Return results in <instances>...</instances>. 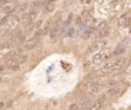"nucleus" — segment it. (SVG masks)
<instances>
[{
    "label": "nucleus",
    "instance_id": "obj_1",
    "mask_svg": "<svg viewBox=\"0 0 131 110\" xmlns=\"http://www.w3.org/2000/svg\"><path fill=\"white\" fill-rule=\"evenodd\" d=\"M126 59L124 57H115L109 62H107L106 64L101 67V72L102 73H110L113 71H117L120 70L121 68L125 65Z\"/></svg>",
    "mask_w": 131,
    "mask_h": 110
},
{
    "label": "nucleus",
    "instance_id": "obj_2",
    "mask_svg": "<svg viewBox=\"0 0 131 110\" xmlns=\"http://www.w3.org/2000/svg\"><path fill=\"white\" fill-rule=\"evenodd\" d=\"M111 56H112V52H111V50L109 48L107 49H102V50H100L98 52V53H96L95 55H93L92 61H93V63H95V64H99V63H102V62L107 61Z\"/></svg>",
    "mask_w": 131,
    "mask_h": 110
},
{
    "label": "nucleus",
    "instance_id": "obj_3",
    "mask_svg": "<svg viewBox=\"0 0 131 110\" xmlns=\"http://www.w3.org/2000/svg\"><path fill=\"white\" fill-rule=\"evenodd\" d=\"M107 40H104V39H100V40H96V41L91 44L90 46H88V48L86 49V51H85V54L86 55H89V54H92L93 52L95 51H98L99 49L104 48L105 46H107Z\"/></svg>",
    "mask_w": 131,
    "mask_h": 110
},
{
    "label": "nucleus",
    "instance_id": "obj_4",
    "mask_svg": "<svg viewBox=\"0 0 131 110\" xmlns=\"http://www.w3.org/2000/svg\"><path fill=\"white\" fill-rule=\"evenodd\" d=\"M101 90V87L99 84L95 83V82H90V83H87L84 87V91L85 93L89 96H94L96 94L99 93V91Z\"/></svg>",
    "mask_w": 131,
    "mask_h": 110
},
{
    "label": "nucleus",
    "instance_id": "obj_5",
    "mask_svg": "<svg viewBox=\"0 0 131 110\" xmlns=\"http://www.w3.org/2000/svg\"><path fill=\"white\" fill-rule=\"evenodd\" d=\"M28 59L27 55H16V56H12V57H8L5 64L6 66H10V65H21L23 63H25Z\"/></svg>",
    "mask_w": 131,
    "mask_h": 110
},
{
    "label": "nucleus",
    "instance_id": "obj_6",
    "mask_svg": "<svg viewBox=\"0 0 131 110\" xmlns=\"http://www.w3.org/2000/svg\"><path fill=\"white\" fill-rule=\"evenodd\" d=\"M60 20H59L58 21H55V24L53 25V27L50 29V33H49V36H50V40H51V42H55L56 41V39H58V34L60 30Z\"/></svg>",
    "mask_w": 131,
    "mask_h": 110
},
{
    "label": "nucleus",
    "instance_id": "obj_7",
    "mask_svg": "<svg viewBox=\"0 0 131 110\" xmlns=\"http://www.w3.org/2000/svg\"><path fill=\"white\" fill-rule=\"evenodd\" d=\"M25 37L26 36L23 34V32L21 30H18L12 34V36H11V41H12L13 43H15V44H21V43L24 42Z\"/></svg>",
    "mask_w": 131,
    "mask_h": 110
},
{
    "label": "nucleus",
    "instance_id": "obj_8",
    "mask_svg": "<svg viewBox=\"0 0 131 110\" xmlns=\"http://www.w3.org/2000/svg\"><path fill=\"white\" fill-rule=\"evenodd\" d=\"M106 102V95H101L98 99H96L92 104H91L90 108L92 110H97V109H100L102 106H104V104Z\"/></svg>",
    "mask_w": 131,
    "mask_h": 110
},
{
    "label": "nucleus",
    "instance_id": "obj_9",
    "mask_svg": "<svg viewBox=\"0 0 131 110\" xmlns=\"http://www.w3.org/2000/svg\"><path fill=\"white\" fill-rule=\"evenodd\" d=\"M109 34H110V28L107 26L105 29H102V30L96 31V32H95V34H94V39H95V40H100V39H102V38H106Z\"/></svg>",
    "mask_w": 131,
    "mask_h": 110
},
{
    "label": "nucleus",
    "instance_id": "obj_10",
    "mask_svg": "<svg viewBox=\"0 0 131 110\" xmlns=\"http://www.w3.org/2000/svg\"><path fill=\"white\" fill-rule=\"evenodd\" d=\"M39 43V37H35V38H33L31 39L30 41H28L25 45H24V49L27 50V51H29V50H32L36 47V46L38 45Z\"/></svg>",
    "mask_w": 131,
    "mask_h": 110
},
{
    "label": "nucleus",
    "instance_id": "obj_11",
    "mask_svg": "<svg viewBox=\"0 0 131 110\" xmlns=\"http://www.w3.org/2000/svg\"><path fill=\"white\" fill-rule=\"evenodd\" d=\"M91 104H92V101H91V98L90 97H84L80 100V105L83 109H87L90 108Z\"/></svg>",
    "mask_w": 131,
    "mask_h": 110
},
{
    "label": "nucleus",
    "instance_id": "obj_12",
    "mask_svg": "<svg viewBox=\"0 0 131 110\" xmlns=\"http://www.w3.org/2000/svg\"><path fill=\"white\" fill-rule=\"evenodd\" d=\"M94 29H95V28H94L93 26H90V27H88L86 30L84 31V33H83V38H84V40H87V39L90 38L91 35L94 33Z\"/></svg>",
    "mask_w": 131,
    "mask_h": 110
},
{
    "label": "nucleus",
    "instance_id": "obj_13",
    "mask_svg": "<svg viewBox=\"0 0 131 110\" xmlns=\"http://www.w3.org/2000/svg\"><path fill=\"white\" fill-rule=\"evenodd\" d=\"M119 94H120V89H119L117 86L113 87V88H110V90L107 91V95L109 96H118Z\"/></svg>",
    "mask_w": 131,
    "mask_h": 110
},
{
    "label": "nucleus",
    "instance_id": "obj_14",
    "mask_svg": "<svg viewBox=\"0 0 131 110\" xmlns=\"http://www.w3.org/2000/svg\"><path fill=\"white\" fill-rule=\"evenodd\" d=\"M54 8H55V6H54V4L53 3H51V2H49V3H47L46 5L44 6V13H51L52 11L54 10Z\"/></svg>",
    "mask_w": 131,
    "mask_h": 110
},
{
    "label": "nucleus",
    "instance_id": "obj_15",
    "mask_svg": "<svg viewBox=\"0 0 131 110\" xmlns=\"http://www.w3.org/2000/svg\"><path fill=\"white\" fill-rule=\"evenodd\" d=\"M3 12L4 13H6V14H12L13 12H15L16 11V8L14 7V6H10V5H7V6H5L4 8H3Z\"/></svg>",
    "mask_w": 131,
    "mask_h": 110
},
{
    "label": "nucleus",
    "instance_id": "obj_16",
    "mask_svg": "<svg viewBox=\"0 0 131 110\" xmlns=\"http://www.w3.org/2000/svg\"><path fill=\"white\" fill-rule=\"evenodd\" d=\"M37 11L36 10H31L30 12H29V22L31 24L32 21H34L36 20V17H37Z\"/></svg>",
    "mask_w": 131,
    "mask_h": 110
},
{
    "label": "nucleus",
    "instance_id": "obj_17",
    "mask_svg": "<svg viewBox=\"0 0 131 110\" xmlns=\"http://www.w3.org/2000/svg\"><path fill=\"white\" fill-rule=\"evenodd\" d=\"M128 22H129V20H128L127 14H124L123 16L120 17V20H119V24L120 25H128Z\"/></svg>",
    "mask_w": 131,
    "mask_h": 110
},
{
    "label": "nucleus",
    "instance_id": "obj_18",
    "mask_svg": "<svg viewBox=\"0 0 131 110\" xmlns=\"http://www.w3.org/2000/svg\"><path fill=\"white\" fill-rule=\"evenodd\" d=\"M8 20H9V15H8V14L5 15V16H3L2 19H0V27L6 25L7 22H8Z\"/></svg>",
    "mask_w": 131,
    "mask_h": 110
},
{
    "label": "nucleus",
    "instance_id": "obj_19",
    "mask_svg": "<svg viewBox=\"0 0 131 110\" xmlns=\"http://www.w3.org/2000/svg\"><path fill=\"white\" fill-rule=\"evenodd\" d=\"M125 52V48H123V47H121V48H118L116 51H114L113 53H112V56H115V55H121V54H123Z\"/></svg>",
    "mask_w": 131,
    "mask_h": 110
},
{
    "label": "nucleus",
    "instance_id": "obj_20",
    "mask_svg": "<svg viewBox=\"0 0 131 110\" xmlns=\"http://www.w3.org/2000/svg\"><path fill=\"white\" fill-rule=\"evenodd\" d=\"M73 17H74L73 13H70L69 16H68V20H67V21H66V24H65V27H69V26L72 24V22H73Z\"/></svg>",
    "mask_w": 131,
    "mask_h": 110
},
{
    "label": "nucleus",
    "instance_id": "obj_21",
    "mask_svg": "<svg viewBox=\"0 0 131 110\" xmlns=\"http://www.w3.org/2000/svg\"><path fill=\"white\" fill-rule=\"evenodd\" d=\"M50 26H51V20H48L46 21V24H45V27H44V32L43 34H46L48 33V30H50Z\"/></svg>",
    "mask_w": 131,
    "mask_h": 110
},
{
    "label": "nucleus",
    "instance_id": "obj_22",
    "mask_svg": "<svg viewBox=\"0 0 131 110\" xmlns=\"http://www.w3.org/2000/svg\"><path fill=\"white\" fill-rule=\"evenodd\" d=\"M82 19L84 20V21H86V20H88L89 19H90V14H89V11H87V10H85L84 12H83V14H82Z\"/></svg>",
    "mask_w": 131,
    "mask_h": 110
},
{
    "label": "nucleus",
    "instance_id": "obj_23",
    "mask_svg": "<svg viewBox=\"0 0 131 110\" xmlns=\"http://www.w3.org/2000/svg\"><path fill=\"white\" fill-rule=\"evenodd\" d=\"M107 26V22H104V21H102V22H100V24L97 26V28L94 29V32H96V31H100V30H102V29H105Z\"/></svg>",
    "mask_w": 131,
    "mask_h": 110
},
{
    "label": "nucleus",
    "instance_id": "obj_24",
    "mask_svg": "<svg viewBox=\"0 0 131 110\" xmlns=\"http://www.w3.org/2000/svg\"><path fill=\"white\" fill-rule=\"evenodd\" d=\"M116 86V83L115 82H114V80H111V82H107L106 85H105V87H106V88H113V87H115Z\"/></svg>",
    "mask_w": 131,
    "mask_h": 110
},
{
    "label": "nucleus",
    "instance_id": "obj_25",
    "mask_svg": "<svg viewBox=\"0 0 131 110\" xmlns=\"http://www.w3.org/2000/svg\"><path fill=\"white\" fill-rule=\"evenodd\" d=\"M75 22H76V25H77V26L81 25V22H82V17H81V15H77V16H76V20H75Z\"/></svg>",
    "mask_w": 131,
    "mask_h": 110
},
{
    "label": "nucleus",
    "instance_id": "obj_26",
    "mask_svg": "<svg viewBox=\"0 0 131 110\" xmlns=\"http://www.w3.org/2000/svg\"><path fill=\"white\" fill-rule=\"evenodd\" d=\"M7 68L11 69V70H19L20 65H10V66H7Z\"/></svg>",
    "mask_w": 131,
    "mask_h": 110
},
{
    "label": "nucleus",
    "instance_id": "obj_27",
    "mask_svg": "<svg viewBox=\"0 0 131 110\" xmlns=\"http://www.w3.org/2000/svg\"><path fill=\"white\" fill-rule=\"evenodd\" d=\"M70 109H71V110H77V109H79V107H78L77 104L74 103V104H72V105L70 106Z\"/></svg>",
    "mask_w": 131,
    "mask_h": 110
},
{
    "label": "nucleus",
    "instance_id": "obj_28",
    "mask_svg": "<svg viewBox=\"0 0 131 110\" xmlns=\"http://www.w3.org/2000/svg\"><path fill=\"white\" fill-rule=\"evenodd\" d=\"M41 24H42V20H38V21H37V24H36V25H34V27L37 28V29H39V28H40V26H41Z\"/></svg>",
    "mask_w": 131,
    "mask_h": 110
},
{
    "label": "nucleus",
    "instance_id": "obj_29",
    "mask_svg": "<svg viewBox=\"0 0 131 110\" xmlns=\"http://www.w3.org/2000/svg\"><path fill=\"white\" fill-rule=\"evenodd\" d=\"M10 0H1V1H0V4H5V3H7Z\"/></svg>",
    "mask_w": 131,
    "mask_h": 110
},
{
    "label": "nucleus",
    "instance_id": "obj_30",
    "mask_svg": "<svg viewBox=\"0 0 131 110\" xmlns=\"http://www.w3.org/2000/svg\"><path fill=\"white\" fill-rule=\"evenodd\" d=\"M50 103H51V104H52V105H53V106H58V101H54V100H52V101H51Z\"/></svg>",
    "mask_w": 131,
    "mask_h": 110
},
{
    "label": "nucleus",
    "instance_id": "obj_31",
    "mask_svg": "<svg viewBox=\"0 0 131 110\" xmlns=\"http://www.w3.org/2000/svg\"><path fill=\"white\" fill-rule=\"evenodd\" d=\"M73 32H74V30H73V29H71V30H70V33H69V36H70V37L73 36Z\"/></svg>",
    "mask_w": 131,
    "mask_h": 110
},
{
    "label": "nucleus",
    "instance_id": "obj_32",
    "mask_svg": "<svg viewBox=\"0 0 131 110\" xmlns=\"http://www.w3.org/2000/svg\"><path fill=\"white\" fill-rule=\"evenodd\" d=\"M3 69H4V67L0 65V72H1V71H3Z\"/></svg>",
    "mask_w": 131,
    "mask_h": 110
},
{
    "label": "nucleus",
    "instance_id": "obj_33",
    "mask_svg": "<svg viewBox=\"0 0 131 110\" xmlns=\"http://www.w3.org/2000/svg\"><path fill=\"white\" fill-rule=\"evenodd\" d=\"M0 108H3V103H0Z\"/></svg>",
    "mask_w": 131,
    "mask_h": 110
},
{
    "label": "nucleus",
    "instance_id": "obj_34",
    "mask_svg": "<svg viewBox=\"0 0 131 110\" xmlns=\"http://www.w3.org/2000/svg\"><path fill=\"white\" fill-rule=\"evenodd\" d=\"M1 82H2V78H1V77H0V83H1Z\"/></svg>",
    "mask_w": 131,
    "mask_h": 110
},
{
    "label": "nucleus",
    "instance_id": "obj_35",
    "mask_svg": "<svg viewBox=\"0 0 131 110\" xmlns=\"http://www.w3.org/2000/svg\"><path fill=\"white\" fill-rule=\"evenodd\" d=\"M90 2V0H87V3H89Z\"/></svg>",
    "mask_w": 131,
    "mask_h": 110
},
{
    "label": "nucleus",
    "instance_id": "obj_36",
    "mask_svg": "<svg viewBox=\"0 0 131 110\" xmlns=\"http://www.w3.org/2000/svg\"><path fill=\"white\" fill-rule=\"evenodd\" d=\"M83 1H84V0H81V2H83Z\"/></svg>",
    "mask_w": 131,
    "mask_h": 110
},
{
    "label": "nucleus",
    "instance_id": "obj_37",
    "mask_svg": "<svg viewBox=\"0 0 131 110\" xmlns=\"http://www.w3.org/2000/svg\"><path fill=\"white\" fill-rule=\"evenodd\" d=\"M0 1H1V0H0Z\"/></svg>",
    "mask_w": 131,
    "mask_h": 110
}]
</instances>
